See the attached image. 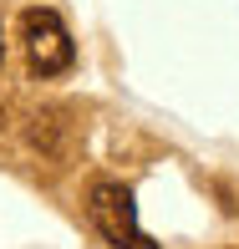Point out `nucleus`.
I'll return each mask as SVG.
<instances>
[{"instance_id": "f257e3e1", "label": "nucleus", "mask_w": 239, "mask_h": 249, "mask_svg": "<svg viewBox=\"0 0 239 249\" xmlns=\"http://www.w3.org/2000/svg\"><path fill=\"white\" fill-rule=\"evenodd\" d=\"M87 213H92L97 234H102L112 249H158V244L143 234V224H138V203H132V188L112 183V178L92 183V194H87Z\"/></svg>"}, {"instance_id": "f03ea898", "label": "nucleus", "mask_w": 239, "mask_h": 249, "mask_svg": "<svg viewBox=\"0 0 239 249\" xmlns=\"http://www.w3.org/2000/svg\"><path fill=\"white\" fill-rule=\"evenodd\" d=\"M20 41H26V56H31V71L36 76H61L66 66L76 61V46L72 36H66L61 16L46 5H31L26 16H20Z\"/></svg>"}, {"instance_id": "7ed1b4c3", "label": "nucleus", "mask_w": 239, "mask_h": 249, "mask_svg": "<svg viewBox=\"0 0 239 249\" xmlns=\"http://www.w3.org/2000/svg\"><path fill=\"white\" fill-rule=\"evenodd\" d=\"M0 61H5V31H0Z\"/></svg>"}]
</instances>
